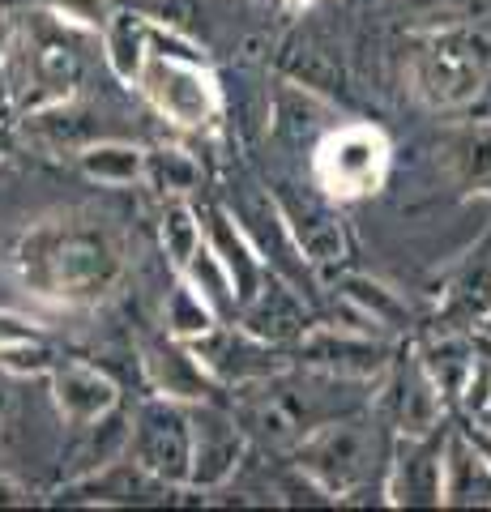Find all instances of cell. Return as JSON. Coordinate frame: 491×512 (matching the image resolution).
<instances>
[{
  "instance_id": "1",
  "label": "cell",
  "mask_w": 491,
  "mask_h": 512,
  "mask_svg": "<svg viewBox=\"0 0 491 512\" xmlns=\"http://www.w3.org/2000/svg\"><path fill=\"white\" fill-rule=\"evenodd\" d=\"M9 265L30 299L65 312H90L116 295L129 252L107 218L69 210L26 227L9 252Z\"/></svg>"
},
{
  "instance_id": "2",
  "label": "cell",
  "mask_w": 491,
  "mask_h": 512,
  "mask_svg": "<svg viewBox=\"0 0 491 512\" xmlns=\"http://www.w3.org/2000/svg\"><path fill=\"white\" fill-rule=\"evenodd\" d=\"M376 384L363 380H342L316 367H278L274 376L244 384L240 402H235V419L244 423L248 440H257L265 448H295L304 444L312 431H321L325 423L342 419V414L368 410Z\"/></svg>"
},
{
  "instance_id": "3",
  "label": "cell",
  "mask_w": 491,
  "mask_h": 512,
  "mask_svg": "<svg viewBox=\"0 0 491 512\" xmlns=\"http://www.w3.org/2000/svg\"><path fill=\"white\" fill-rule=\"evenodd\" d=\"M389 419H376L372 406L342 414L295 448V466L304 470L334 504L368 500L372 487L385 491L389 457L398 436H389Z\"/></svg>"
},
{
  "instance_id": "4",
  "label": "cell",
  "mask_w": 491,
  "mask_h": 512,
  "mask_svg": "<svg viewBox=\"0 0 491 512\" xmlns=\"http://www.w3.org/2000/svg\"><path fill=\"white\" fill-rule=\"evenodd\" d=\"M491 77V39L470 22L427 26L410 43V90L432 111L470 107Z\"/></svg>"
},
{
  "instance_id": "5",
  "label": "cell",
  "mask_w": 491,
  "mask_h": 512,
  "mask_svg": "<svg viewBox=\"0 0 491 512\" xmlns=\"http://www.w3.org/2000/svg\"><path fill=\"white\" fill-rule=\"evenodd\" d=\"M133 86L176 128H210L223 116V90H218L214 73L205 69L201 52L163 26H154L146 64H141Z\"/></svg>"
},
{
  "instance_id": "6",
  "label": "cell",
  "mask_w": 491,
  "mask_h": 512,
  "mask_svg": "<svg viewBox=\"0 0 491 512\" xmlns=\"http://www.w3.org/2000/svg\"><path fill=\"white\" fill-rule=\"evenodd\" d=\"M393 146L376 124H338L312 150V184L329 201H363L385 188Z\"/></svg>"
},
{
  "instance_id": "7",
  "label": "cell",
  "mask_w": 491,
  "mask_h": 512,
  "mask_svg": "<svg viewBox=\"0 0 491 512\" xmlns=\"http://www.w3.org/2000/svg\"><path fill=\"white\" fill-rule=\"evenodd\" d=\"M129 448L137 466L150 470L158 483L188 487V478H193V414H188V402L163 393L146 402L129 431Z\"/></svg>"
},
{
  "instance_id": "8",
  "label": "cell",
  "mask_w": 491,
  "mask_h": 512,
  "mask_svg": "<svg viewBox=\"0 0 491 512\" xmlns=\"http://www.w3.org/2000/svg\"><path fill=\"white\" fill-rule=\"evenodd\" d=\"M291 350L295 363L363 384H385L393 363H398V350H393L389 338L355 325H308Z\"/></svg>"
},
{
  "instance_id": "9",
  "label": "cell",
  "mask_w": 491,
  "mask_h": 512,
  "mask_svg": "<svg viewBox=\"0 0 491 512\" xmlns=\"http://www.w3.org/2000/svg\"><path fill=\"white\" fill-rule=\"evenodd\" d=\"M445 440L436 436H398L385 474V495L393 508H440L445 504Z\"/></svg>"
},
{
  "instance_id": "10",
  "label": "cell",
  "mask_w": 491,
  "mask_h": 512,
  "mask_svg": "<svg viewBox=\"0 0 491 512\" xmlns=\"http://www.w3.org/2000/svg\"><path fill=\"white\" fill-rule=\"evenodd\" d=\"M188 346H193V355L201 359L205 372L218 384H231V389H244V384L265 380V376H274L278 367H287L278 355V346L257 338L240 320H235V325H214L210 333H201V338H193Z\"/></svg>"
},
{
  "instance_id": "11",
  "label": "cell",
  "mask_w": 491,
  "mask_h": 512,
  "mask_svg": "<svg viewBox=\"0 0 491 512\" xmlns=\"http://www.w3.org/2000/svg\"><path fill=\"white\" fill-rule=\"evenodd\" d=\"M188 414H193V478H188V487L214 491L240 470L248 431L235 414L214 406L210 397L205 402H188Z\"/></svg>"
},
{
  "instance_id": "12",
  "label": "cell",
  "mask_w": 491,
  "mask_h": 512,
  "mask_svg": "<svg viewBox=\"0 0 491 512\" xmlns=\"http://www.w3.org/2000/svg\"><path fill=\"white\" fill-rule=\"evenodd\" d=\"M389 427L393 436H436L449 427V402L419 355H406L389 372Z\"/></svg>"
},
{
  "instance_id": "13",
  "label": "cell",
  "mask_w": 491,
  "mask_h": 512,
  "mask_svg": "<svg viewBox=\"0 0 491 512\" xmlns=\"http://www.w3.org/2000/svg\"><path fill=\"white\" fill-rule=\"evenodd\" d=\"M47 380H52V402L60 410V419L73 423V427L103 423L107 414H116V406H120L116 380L107 372H99V367H90V363L60 359Z\"/></svg>"
},
{
  "instance_id": "14",
  "label": "cell",
  "mask_w": 491,
  "mask_h": 512,
  "mask_svg": "<svg viewBox=\"0 0 491 512\" xmlns=\"http://www.w3.org/2000/svg\"><path fill=\"white\" fill-rule=\"evenodd\" d=\"M240 325L252 329L257 338L274 342V346H295L299 333H304L312 320L304 312V299L291 291V282L278 278V274H269L261 282V291L240 308Z\"/></svg>"
},
{
  "instance_id": "15",
  "label": "cell",
  "mask_w": 491,
  "mask_h": 512,
  "mask_svg": "<svg viewBox=\"0 0 491 512\" xmlns=\"http://www.w3.org/2000/svg\"><path fill=\"white\" fill-rule=\"evenodd\" d=\"M445 508H491V461L466 427L445 440Z\"/></svg>"
},
{
  "instance_id": "16",
  "label": "cell",
  "mask_w": 491,
  "mask_h": 512,
  "mask_svg": "<svg viewBox=\"0 0 491 512\" xmlns=\"http://www.w3.org/2000/svg\"><path fill=\"white\" fill-rule=\"evenodd\" d=\"M146 376L163 397H180V402H205L218 384L193 355V346L180 338L146 346Z\"/></svg>"
},
{
  "instance_id": "17",
  "label": "cell",
  "mask_w": 491,
  "mask_h": 512,
  "mask_svg": "<svg viewBox=\"0 0 491 512\" xmlns=\"http://www.w3.org/2000/svg\"><path fill=\"white\" fill-rule=\"evenodd\" d=\"M282 214H287V227L295 235L299 252H304L308 265H338L346 256V231L338 214L329 210V197L321 192V197H304V205L299 201H278Z\"/></svg>"
},
{
  "instance_id": "18",
  "label": "cell",
  "mask_w": 491,
  "mask_h": 512,
  "mask_svg": "<svg viewBox=\"0 0 491 512\" xmlns=\"http://www.w3.org/2000/svg\"><path fill=\"white\" fill-rule=\"evenodd\" d=\"M415 355L423 359V367L432 372V380L440 384V393H445V402H466V389L474 380V367H479V355L483 346H474L470 338L462 333H440V338L423 342Z\"/></svg>"
},
{
  "instance_id": "19",
  "label": "cell",
  "mask_w": 491,
  "mask_h": 512,
  "mask_svg": "<svg viewBox=\"0 0 491 512\" xmlns=\"http://www.w3.org/2000/svg\"><path fill=\"white\" fill-rule=\"evenodd\" d=\"M342 303L351 308V316L359 320V329L368 333H380V338H393V333H402L410 325V308L398 299V291H389V286H380L363 274H351L342 278Z\"/></svg>"
},
{
  "instance_id": "20",
  "label": "cell",
  "mask_w": 491,
  "mask_h": 512,
  "mask_svg": "<svg viewBox=\"0 0 491 512\" xmlns=\"http://www.w3.org/2000/svg\"><path fill=\"white\" fill-rule=\"evenodd\" d=\"M150 39H154V22H146L141 13L116 9L112 26L103 30V47H107V64H112V73L120 82H137L146 52H150Z\"/></svg>"
},
{
  "instance_id": "21",
  "label": "cell",
  "mask_w": 491,
  "mask_h": 512,
  "mask_svg": "<svg viewBox=\"0 0 491 512\" xmlns=\"http://www.w3.org/2000/svg\"><path fill=\"white\" fill-rule=\"evenodd\" d=\"M77 167L99 184L129 188L141 184V175H146V150L129 146V141H90V146L77 150Z\"/></svg>"
},
{
  "instance_id": "22",
  "label": "cell",
  "mask_w": 491,
  "mask_h": 512,
  "mask_svg": "<svg viewBox=\"0 0 491 512\" xmlns=\"http://www.w3.org/2000/svg\"><path fill=\"white\" fill-rule=\"evenodd\" d=\"M141 184H150L158 197H163V205L167 201H188L201 184V167H197L193 154L176 150V146L146 150V175H141Z\"/></svg>"
},
{
  "instance_id": "23",
  "label": "cell",
  "mask_w": 491,
  "mask_h": 512,
  "mask_svg": "<svg viewBox=\"0 0 491 512\" xmlns=\"http://www.w3.org/2000/svg\"><path fill=\"white\" fill-rule=\"evenodd\" d=\"M158 231H163V252H167V261L176 265V274H184L188 261L197 256V248L205 244V222H201V214H197L188 201H167Z\"/></svg>"
},
{
  "instance_id": "24",
  "label": "cell",
  "mask_w": 491,
  "mask_h": 512,
  "mask_svg": "<svg viewBox=\"0 0 491 512\" xmlns=\"http://www.w3.org/2000/svg\"><path fill=\"white\" fill-rule=\"evenodd\" d=\"M218 325V312L201 299V291L188 278H180V286H171L167 295V333L180 342H193L201 333H210Z\"/></svg>"
},
{
  "instance_id": "25",
  "label": "cell",
  "mask_w": 491,
  "mask_h": 512,
  "mask_svg": "<svg viewBox=\"0 0 491 512\" xmlns=\"http://www.w3.org/2000/svg\"><path fill=\"white\" fill-rule=\"evenodd\" d=\"M449 158H453V171L462 184L491 188V124L457 133V141L449 146Z\"/></svg>"
},
{
  "instance_id": "26",
  "label": "cell",
  "mask_w": 491,
  "mask_h": 512,
  "mask_svg": "<svg viewBox=\"0 0 491 512\" xmlns=\"http://www.w3.org/2000/svg\"><path fill=\"white\" fill-rule=\"evenodd\" d=\"M47 9H52L60 22H69L77 30H90V35H103L116 18L112 0H47Z\"/></svg>"
},
{
  "instance_id": "27",
  "label": "cell",
  "mask_w": 491,
  "mask_h": 512,
  "mask_svg": "<svg viewBox=\"0 0 491 512\" xmlns=\"http://www.w3.org/2000/svg\"><path fill=\"white\" fill-rule=\"evenodd\" d=\"M393 5L423 26H445V22H466L479 9V0H393Z\"/></svg>"
},
{
  "instance_id": "28",
  "label": "cell",
  "mask_w": 491,
  "mask_h": 512,
  "mask_svg": "<svg viewBox=\"0 0 491 512\" xmlns=\"http://www.w3.org/2000/svg\"><path fill=\"white\" fill-rule=\"evenodd\" d=\"M453 308L462 320H491V269H474L453 291Z\"/></svg>"
},
{
  "instance_id": "29",
  "label": "cell",
  "mask_w": 491,
  "mask_h": 512,
  "mask_svg": "<svg viewBox=\"0 0 491 512\" xmlns=\"http://www.w3.org/2000/svg\"><path fill=\"white\" fill-rule=\"evenodd\" d=\"M43 333L35 325H26V320L18 316H0V350H9V346H22V342H39Z\"/></svg>"
},
{
  "instance_id": "30",
  "label": "cell",
  "mask_w": 491,
  "mask_h": 512,
  "mask_svg": "<svg viewBox=\"0 0 491 512\" xmlns=\"http://www.w3.org/2000/svg\"><path fill=\"white\" fill-rule=\"evenodd\" d=\"M18 504H30L26 487H22L9 470H0V508H18Z\"/></svg>"
},
{
  "instance_id": "31",
  "label": "cell",
  "mask_w": 491,
  "mask_h": 512,
  "mask_svg": "<svg viewBox=\"0 0 491 512\" xmlns=\"http://www.w3.org/2000/svg\"><path fill=\"white\" fill-rule=\"evenodd\" d=\"M474 423H479V427H491V397H487L479 410H474Z\"/></svg>"
},
{
  "instance_id": "32",
  "label": "cell",
  "mask_w": 491,
  "mask_h": 512,
  "mask_svg": "<svg viewBox=\"0 0 491 512\" xmlns=\"http://www.w3.org/2000/svg\"><path fill=\"white\" fill-rule=\"evenodd\" d=\"M282 5H291V9H312V5H321V0H282Z\"/></svg>"
},
{
  "instance_id": "33",
  "label": "cell",
  "mask_w": 491,
  "mask_h": 512,
  "mask_svg": "<svg viewBox=\"0 0 491 512\" xmlns=\"http://www.w3.org/2000/svg\"><path fill=\"white\" fill-rule=\"evenodd\" d=\"M487 325H491V320H487Z\"/></svg>"
}]
</instances>
